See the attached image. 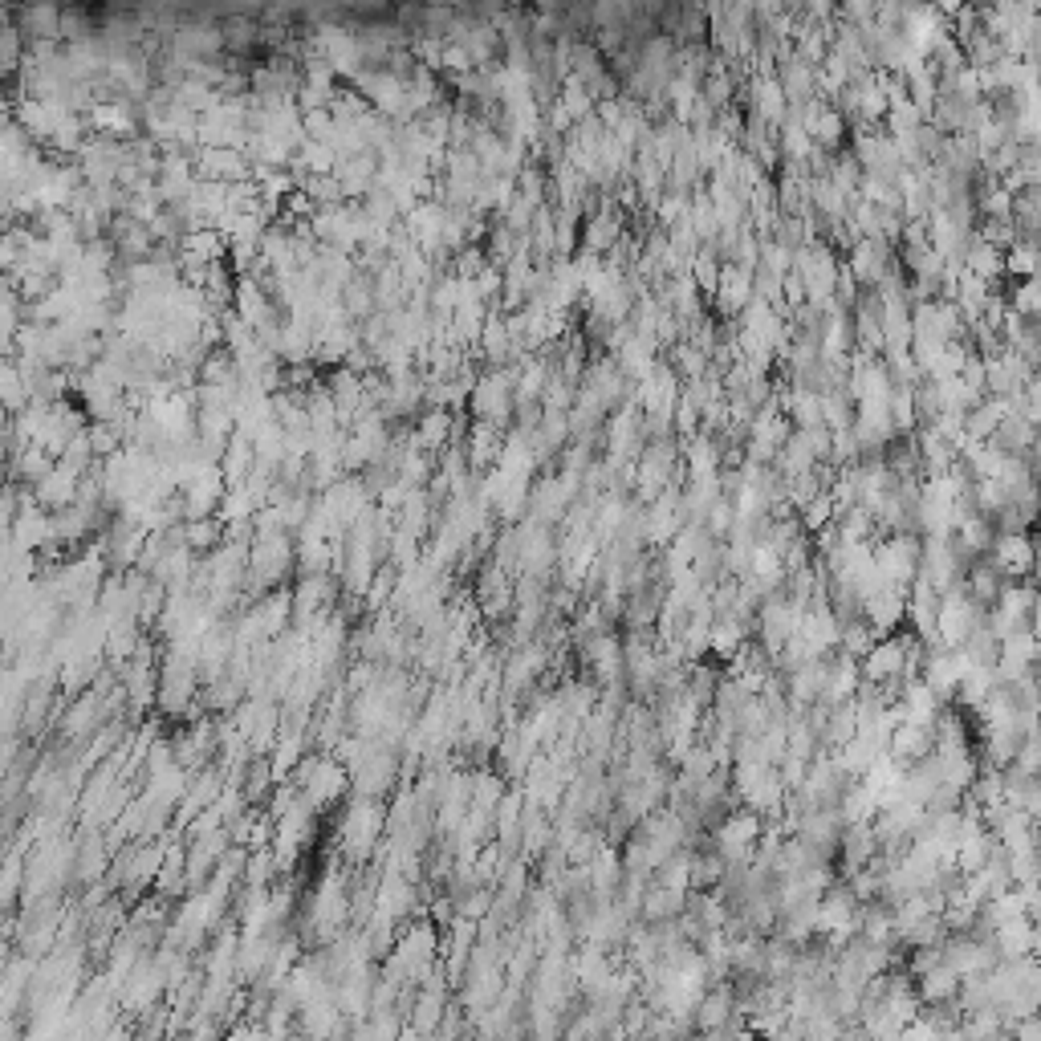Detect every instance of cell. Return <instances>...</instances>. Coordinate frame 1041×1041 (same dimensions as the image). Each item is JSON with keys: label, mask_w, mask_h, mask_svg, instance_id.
<instances>
[{"label": "cell", "mask_w": 1041, "mask_h": 1041, "mask_svg": "<svg viewBox=\"0 0 1041 1041\" xmlns=\"http://www.w3.org/2000/svg\"><path fill=\"white\" fill-rule=\"evenodd\" d=\"M1009 582L1033 578L1037 574V537L1033 533H997L993 549L985 554Z\"/></svg>", "instance_id": "6da1fadb"}]
</instances>
